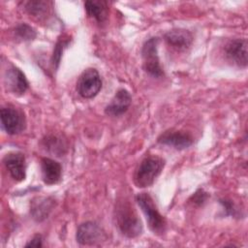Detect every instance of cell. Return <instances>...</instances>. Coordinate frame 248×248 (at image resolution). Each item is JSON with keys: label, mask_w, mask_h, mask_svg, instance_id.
<instances>
[{"label": "cell", "mask_w": 248, "mask_h": 248, "mask_svg": "<svg viewBox=\"0 0 248 248\" xmlns=\"http://www.w3.org/2000/svg\"><path fill=\"white\" fill-rule=\"evenodd\" d=\"M4 165L9 170L11 176L16 181H21L26 175V165L25 158L22 153L13 152L9 153L4 157Z\"/></svg>", "instance_id": "cell-11"}, {"label": "cell", "mask_w": 248, "mask_h": 248, "mask_svg": "<svg viewBox=\"0 0 248 248\" xmlns=\"http://www.w3.org/2000/svg\"><path fill=\"white\" fill-rule=\"evenodd\" d=\"M15 33L19 39L24 41H30L36 37L35 30L26 23H21L17 25L15 29Z\"/></svg>", "instance_id": "cell-18"}, {"label": "cell", "mask_w": 248, "mask_h": 248, "mask_svg": "<svg viewBox=\"0 0 248 248\" xmlns=\"http://www.w3.org/2000/svg\"><path fill=\"white\" fill-rule=\"evenodd\" d=\"M225 55L234 65L244 68L247 66V41L245 39H234L225 46Z\"/></svg>", "instance_id": "cell-8"}, {"label": "cell", "mask_w": 248, "mask_h": 248, "mask_svg": "<svg viewBox=\"0 0 248 248\" xmlns=\"http://www.w3.org/2000/svg\"><path fill=\"white\" fill-rule=\"evenodd\" d=\"M132 103L131 94L124 88L119 89L110 103L106 107L105 112L109 116H119L127 111Z\"/></svg>", "instance_id": "cell-13"}, {"label": "cell", "mask_w": 248, "mask_h": 248, "mask_svg": "<svg viewBox=\"0 0 248 248\" xmlns=\"http://www.w3.org/2000/svg\"><path fill=\"white\" fill-rule=\"evenodd\" d=\"M1 124L9 135L18 134L25 127L23 114L11 107L1 108Z\"/></svg>", "instance_id": "cell-7"}, {"label": "cell", "mask_w": 248, "mask_h": 248, "mask_svg": "<svg viewBox=\"0 0 248 248\" xmlns=\"http://www.w3.org/2000/svg\"><path fill=\"white\" fill-rule=\"evenodd\" d=\"M221 203L224 205V207L226 208V211L229 214H231V215H234L235 214V209H234L233 203H232L230 201L223 200V201H221Z\"/></svg>", "instance_id": "cell-22"}, {"label": "cell", "mask_w": 248, "mask_h": 248, "mask_svg": "<svg viewBox=\"0 0 248 248\" xmlns=\"http://www.w3.org/2000/svg\"><path fill=\"white\" fill-rule=\"evenodd\" d=\"M158 43L159 39L157 37L150 38L143 44L141 49L143 69L148 75L154 78H160L164 75L158 56Z\"/></svg>", "instance_id": "cell-4"}, {"label": "cell", "mask_w": 248, "mask_h": 248, "mask_svg": "<svg viewBox=\"0 0 248 248\" xmlns=\"http://www.w3.org/2000/svg\"><path fill=\"white\" fill-rule=\"evenodd\" d=\"M76 237L81 245H95L106 239V233L95 222H85L78 228Z\"/></svg>", "instance_id": "cell-6"}, {"label": "cell", "mask_w": 248, "mask_h": 248, "mask_svg": "<svg viewBox=\"0 0 248 248\" xmlns=\"http://www.w3.org/2000/svg\"><path fill=\"white\" fill-rule=\"evenodd\" d=\"M194 140L189 133L178 130L165 131L159 138L158 142L175 149H185L192 145Z\"/></svg>", "instance_id": "cell-9"}, {"label": "cell", "mask_w": 248, "mask_h": 248, "mask_svg": "<svg viewBox=\"0 0 248 248\" xmlns=\"http://www.w3.org/2000/svg\"><path fill=\"white\" fill-rule=\"evenodd\" d=\"M4 82L8 90L16 95H21L28 89V81L25 75L15 66L10 67L5 72Z\"/></svg>", "instance_id": "cell-10"}, {"label": "cell", "mask_w": 248, "mask_h": 248, "mask_svg": "<svg viewBox=\"0 0 248 248\" xmlns=\"http://www.w3.org/2000/svg\"><path fill=\"white\" fill-rule=\"evenodd\" d=\"M43 246V238L41 234H36L33 238L25 245V247H42Z\"/></svg>", "instance_id": "cell-21"}, {"label": "cell", "mask_w": 248, "mask_h": 248, "mask_svg": "<svg viewBox=\"0 0 248 248\" xmlns=\"http://www.w3.org/2000/svg\"><path fill=\"white\" fill-rule=\"evenodd\" d=\"M43 180L46 184L51 185L57 183L62 174L61 165L53 159L43 158L41 161Z\"/></svg>", "instance_id": "cell-14"}, {"label": "cell", "mask_w": 248, "mask_h": 248, "mask_svg": "<svg viewBox=\"0 0 248 248\" xmlns=\"http://www.w3.org/2000/svg\"><path fill=\"white\" fill-rule=\"evenodd\" d=\"M164 39L168 46L178 51L186 50L193 43V35L184 29L170 30L164 35Z\"/></svg>", "instance_id": "cell-12"}, {"label": "cell", "mask_w": 248, "mask_h": 248, "mask_svg": "<svg viewBox=\"0 0 248 248\" xmlns=\"http://www.w3.org/2000/svg\"><path fill=\"white\" fill-rule=\"evenodd\" d=\"M84 8L87 15L99 23L104 22L108 16V5L105 1H86Z\"/></svg>", "instance_id": "cell-16"}, {"label": "cell", "mask_w": 248, "mask_h": 248, "mask_svg": "<svg viewBox=\"0 0 248 248\" xmlns=\"http://www.w3.org/2000/svg\"><path fill=\"white\" fill-rule=\"evenodd\" d=\"M25 10L33 16H41L47 11V2L28 1L25 3Z\"/></svg>", "instance_id": "cell-17"}, {"label": "cell", "mask_w": 248, "mask_h": 248, "mask_svg": "<svg viewBox=\"0 0 248 248\" xmlns=\"http://www.w3.org/2000/svg\"><path fill=\"white\" fill-rule=\"evenodd\" d=\"M208 195L207 193H205L203 190L200 189L198 190L192 197H191V201L193 203L198 204V205H202L203 202H205V201L207 200Z\"/></svg>", "instance_id": "cell-20"}, {"label": "cell", "mask_w": 248, "mask_h": 248, "mask_svg": "<svg viewBox=\"0 0 248 248\" xmlns=\"http://www.w3.org/2000/svg\"><path fill=\"white\" fill-rule=\"evenodd\" d=\"M66 46V43L64 42V40H59L55 46H54V50H53V54H52V58H51V62L52 65L55 69H57L59 63H60V59H61V55L63 53V49L64 46Z\"/></svg>", "instance_id": "cell-19"}, {"label": "cell", "mask_w": 248, "mask_h": 248, "mask_svg": "<svg viewBox=\"0 0 248 248\" xmlns=\"http://www.w3.org/2000/svg\"><path fill=\"white\" fill-rule=\"evenodd\" d=\"M54 201L50 198L37 197L32 200L30 204V212L36 221H43L47 218L49 212L52 210Z\"/></svg>", "instance_id": "cell-15"}, {"label": "cell", "mask_w": 248, "mask_h": 248, "mask_svg": "<svg viewBox=\"0 0 248 248\" xmlns=\"http://www.w3.org/2000/svg\"><path fill=\"white\" fill-rule=\"evenodd\" d=\"M165 162L158 156H147L138 166L134 173V183L139 188L151 186L161 173Z\"/></svg>", "instance_id": "cell-2"}, {"label": "cell", "mask_w": 248, "mask_h": 248, "mask_svg": "<svg viewBox=\"0 0 248 248\" xmlns=\"http://www.w3.org/2000/svg\"><path fill=\"white\" fill-rule=\"evenodd\" d=\"M136 202L145 215L149 229L156 234H162L166 231V220L157 209L152 197L147 193H140L136 196Z\"/></svg>", "instance_id": "cell-3"}, {"label": "cell", "mask_w": 248, "mask_h": 248, "mask_svg": "<svg viewBox=\"0 0 248 248\" xmlns=\"http://www.w3.org/2000/svg\"><path fill=\"white\" fill-rule=\"evenodd\" d=\"M115 212L117 226L122 234L133 238L141 233V221L129 202H119Z\"/></svg>", "instance_id": "cell-1"}, {"label": "cell", "mask_w": 248, "mask_h": 248, "mask_svg": "<svg viewBox=\"0 0 248 248\" xmlns=\"http://www.w3.org/2000/svg\"><path fill=\"white\" fill-rule=\"evenodd\" d=\"M102 88V79L98 71L94 68L84 70L77 82L78 93L85 99L95 97Z\"/></svg>", "instance_id": "cell-5"}]
</instances>
